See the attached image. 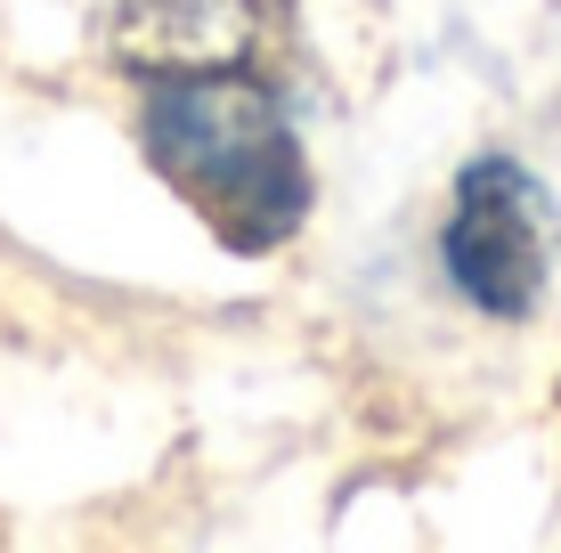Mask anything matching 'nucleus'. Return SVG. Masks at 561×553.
<instances>
[{
  "instance_id": "f257e3e1",
  "label": "nucleus",
  "mask_w": 561,
  "mask_h": 553,
  "mask_svg": "<svg viewBox=\"0 0 561 553\" xmlns=\"http://www.w3.org/2000/svg\"><path fill=\"white\" fill-rule=\"evenodd\" d=\"M147 163L211 220L228 253H268L309 220V163L277 90L228 73H171L139 114Z\"/></svg>"
},
{
  "instance_id": "f03ea898",
  "label": "nucleus",
  "mask_w": 561,
  "mask_h": 553,
  "mask_svg": "<svg viewBox=\"0 0 561 553\" xmlns=\"http://www.w3.org/2000/svg\"><path fill=\"white\" fill-rule=\"evenodd\" d=\"M439 269L480 318H529L553 269V204L513 155H472L439 228Z\"/></svg>"
},
{
  "instance_id": "7ed1b4c3",
  "label": "nucleus",
  "mask_w": 561,
  "mask_h": 553,
  "mask_svg": "<svg viewBox=\"0 0 561 553\" xmlns=\"http://www.w3.org/2000/svg\"><path fill=\"white\" fill-rule=\"evenodd\" d=\"M268 0H123L114 9V57L147 82L171 73H228L261 42Z\"/></svg>"
}]
</instances>
